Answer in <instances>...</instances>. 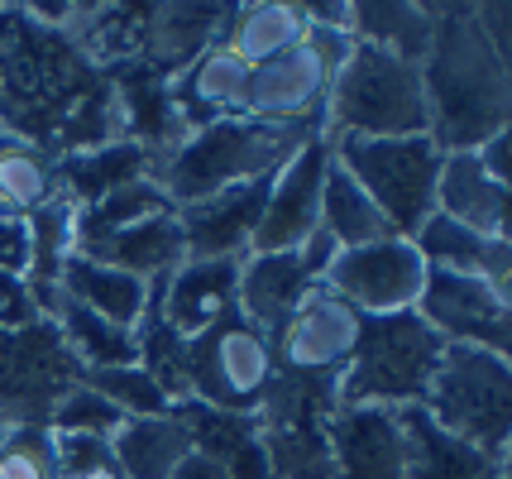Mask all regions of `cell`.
<instances>
[{"label":"cell","mask_w":512,"mask_h":479,"mask_svg":"<svg viewBox=\"0 0 512 479\" xmlns=\"http://www.w3.org/2000/svg\"><path fill=\"white\" fill-rule=\"evenodd\" d=\"M58 297L87 307L96 317L115 321L125 331H139L144 321V307H149V283H139L125 269H111V264H96L87 254H72L58 274Z\"/></svg>","instance_id":"cell-29"},{"label":"cell","mask_w":512,"mask_h":479,"mask_svg":"<svg viewBox=\"0 0 512 479\" xmlns=\"http://www.w3.org/2000/svg\"><path fill=\"white\" fill-rule=\"evenodd\" d=\"M139 178H154V159L134 139H111V144H96V149L58 159V197L72 211L101 202V197H111L115 187H130Z\"/></svg>","instance_id":"cell-27"},{"label":"cell","mask_w":512,"mask_h":479,"mask_svg":"<svg viewBox=\"0 0 512 479\" xmlns=\"http://www.w3.org/2000/svg\"><path fill=\"white\" fill-rule=\"evenodd\" d=\"M235 288H240V259H182L163 283H149V307L173 336L192 341L240 312Z\"/></svg>","instance_id":"cell-16"},{"label":"cell","mask_w":512,"mask_h":479,"mask_svg":"<svg viewBox=\"0 0 512 479\" xmlns=\"http://www.w3.org/2000/svg\"><path fill=\"white\" fill-rule=\"evenodd\" d=\"M474 154H479V163L489 168V178H493V183L512 187V163H508V130H503V135H493V139H484V144H479Z\"/></svg>","instance_id":"cell-40"},{"label":"cell","mask_w":512,"mask_h":479,"mask_svg":"<svg viewBox=\"0 0 512 479\" xmlns=\"http://www.w3.org/2000/svg\"><path fill=\"white\" fill-rule=\"evenodd\" d=\"M173 417L182 422V432L192 441V451L206 460H216L230 479H273L268 475V456L259 427L245 412H221L206 403H173Z\"/></svg>","instance_id":"cell-24"},{"label":"cell","mask_w":512,"mask_h":479,"mask_svg":"<svg viewBox=\"0 0 512 479\" xmlns=\"http://www.w3.org/2000/svg\"><path fill=\"white\" fill-rule=\"evenodd\" d=\"M5 432H10V422H5V417H0V436H5Z\"/></svg>","instance_id":"cell-42"},{"label":"cell","mask_w":512,"mask_h":479,"mask_svg":"<svg viewBox=\"0 0 512 479\" xmlns=\"http://www.w3.org/2000/svg\"><path fill=\"white\" fill-rule=\"evenodd\" d=\"M82 384H91L101 398H111L125 417H163L173 412V398L168 388L158 384L144 365H120V369H96V374H82Z\"/></svg>","instance_id":"cell-36"},{"label":"cell","mask_w":512,"mask_h":479,"mask_svg":"<svg viewBox=\"0 0 512 479\" xmlns=\"http://www.w3.org/2000/svg\"><path fill=\"white\" fill-rule=\"evenodd\" d=\"M326 168H331V144L326 135L302 139V149L292 154L273 183H268V202L254 230V245L249 254H283L297 250L316 226H321V183H326Z\"/></svg>","instance_id":"cell-15"},{"label":"cell","mask_w":512,"mask_h":479,"mask_svg":"<svg viewBox=\"0 0 512 479\" xmlns=\"http://www.w3.org/2000/svg\"><path fill=\"white\" fill-rule=\"evenodd\" d=\"M302 139H312V130H283V125H264L249 115L216 120V125L192 130L168 159L154 163V183L168 192V202L178 211V206L206 202L254 178H273L302 149Z\"/></svg>","instance_id":"cell-3"},{"label":"cell","mask_w":512,"mask_h":479,"mask_svg":"<svg viewBox=\"0 0 512 479\" xmlns=\"http://www.w3.org/2000/svg\"><path fill=\"white\" fill-rule=\"evenodd\" d=\"M431 144L441 154H465L508 130V53L484 34L474 5L436 10V34L422 58Z\"/></svg>","instance_id":"cell-2"},{"label":"cell","mask_w":512,"mask_h":479,"mask_svg":"<svg viewBox=\"0 0 512 479\" xmlns=\"http://www.w3.org/2000/svg\"><path fill=\"white\" fill-rule=\"evenodd\" d=\"M422 408L450 436L508 460L512 441V360L474 345H446Z\"/></svg>","instance_id":"cell-5"},{"label":"cell","mask_w":512,"mask_h":479,"mask_svg":"<svg viewBox=\"0 0 512 479\" xmlns=\"http://www.w3.org/2000/svg\"><path fill=\"white\" fill-rule=\"evenodd\" d=\"M58 202V159L29 139L0 135V221H34Z\"/></svg>","instance_id":"cell-31"},{"label":"cell","mask_w":512,"mask_h":479,"mask_svg":"<svg viewBox=\"0 0 512 479\" xmlns=\"http://www.w3.org/2000/svg\"><path fill=\"white\" fill-rule=\"evenodd\" d=\"M417 317L441 336V345H474L493 355L512 350V293H498L484 278L426 269Z\"/></svg>","instance_id":"cell-14"},{"label":"cell","mask_w":512,"mask_h":479,"mask_svg":"<svg viewBox=\"0 0 512 479\" xmlns=\"http://www.w3.org/2000/svg\"><path fill=\"white\" fill-rule=\"evenodd\" d=\"M307 15L297 0H249V5H230L221 29V44L249 63V68H264L273 58H283L288 48H297L307 39Z\"/></svg>","instance_id":"cell-28"},{"label":"cell","mask_w":512,"mask_h":479,"mask_svg":"<svg viewBox=\"0 0 512 479\" xmlns=\"http://www.w3.org/2000/svg\"><path fill=\"white\" fill-rule=\"evenodd\" d=\"M321 283L345 297L359 317H398V312H417V297L426 288V259L412 240L388 235L374 245L340 250Z\"/></svg>","instance_id":"cell-12"},{"label":"cell","mask_w":512,"mask_h":479,"mask_svg":"<svg viewBox=\"0 0 512 479\" xmlns=\"http://www.w3.org/2000/svg\"><path fill=\"white\" fill-rule=\"evenodd\" d=\"M340 408L335 379L283 374L264 393L254 427L273 479H331V417Z\"/></svg>","instance_id":"cell-9"},{"label":"cell","mask_w":512,"mask_h":479,"mask_svg":"<svg viewBox=\"0 0 512 479\" xmlns=\"http://www.w3.org/2000/svg\"><path fill=\"white\" fill-rule=\"evenodd\" d=\"M53 456H58V479H115V460L106 436L53 432Z\"/></svg>","instance_id":"cell-39"},{"label":"cell","mask_w":512,"mask_h":479,"mask_svg":"<svg viewBox=\"0 0 512 479\" xmlns=\"http://www.w3.org/2000/svg\"><path fill=\"white\" fill-rule=\"evenodd\" d=\"M125 422V412L115 408L111 398H101L91 384H77L67 388L63 398L53 403V412H48V432H72V436H106L111 441V432Z\"/></svg>","instance_id":"cell-37"},{"label":"cell","mask_w":512,"mask_h":479,"mask_svg":"<svg viewBox=\"0 0 512 479\" xmlns=\"http://www.w3.org/2000/svg\"><path fill=\"white\" fill-rule=\"evenodd\" d=\"M163 211H173L168 192H163L154 178H139V183H130V187H115L111 197H101V202L72 211V245L82 250V245L101 240V235H115V230H125V226H139V221L163 216Z\"/></svg>","instance_id":"cell-35"},{"label":"cell","mask_w":512,"mask_h":479,"mask_svg":"<svg viewBox=\"0 0 512 479\" xmlns=\"http://www.w3.org/2000/svg\"><path fill=\"white\" fill-rule=\"evenodd\" d=\"M398 427H402V479H508V460L450 436L441 422H431V412L422 403L417 408H398Z\"/></svg>","instance_id":"cell-21"},{"label":"cell","mask_w":512,"mask_h":479,"mask_svg":"<svg viewBox=\"0 0 512 479\" xmlns=\"http://www.w3.org/2000/svg\"><path fill=\"white\" fill-rule=\"evenodd\" d=\"M48 321L58 326V336H63V345L72 350V360L87 369V374H96V369L139 365V341H134V331H125V326H115V321H106V317H96V312L67 302V297H53Z\"/></svg>","instance_id":"cell-32"},{"label":"cell","mask_w":512,"mask_h":479,"mask_svg":"<svg viewBox=\"0 0 512 479\" xmlns=\"http://www.w3.org/2000/svg\"><path fill=\"white\" fill-rule=\"evenodd\" d=\"M316 288V278L302 269L297 250L283 254H245L240 259V288H235V307L240 317L264 331L268 341L283 331V321L297 312V302Z\"/></svg>","instance_id":"cell-23"},{"label":"cell","mask_w":512,"mask_h":479,"mask_svg":"<svg viewBox=\"0 0 512 479\" xmlns=\"http://www.w3.org/2000/svg\"><path fill=\"white\" fill-rule=\"evenodd\" d=\"M230 5H139V48L134 68L173 82L192 58L221 44Z\"/></svg>","instance_id":"cell-17"},{"label":"cell","mask_w":512,"mask_h":479,"mask_svg":"<svg viewBox=\"0 0 512 479\" xmlns=\"http://www.w3.org/2000/svg\"><path fill=\"white\" fill-rule=\"evenodd\" d=\"M321 230L331 235L340 250H355V245H374V240H388L393 226L383 221V211L369 202V192L335 163L326 168V183H321Z\"/></svg>","instance_id":"cell-34"},{"label":"cell","mask_w":512,"mask_h":479,"mask_svg":"<svg viewBox=\"0 0 512 479\" xmlns=\"http://www.w3.org/2000/svg\"><path fill=\"white\" fill-rule=\"evenodd\" d=\"M364 336V317L331 293L326 283H316L312 293L297 302V312L283 321V331L273 336V355L283 374H307V379H335L350 369Z\"/></svg>","instance_id":"cell-13"},{"label":"cell","mask_w":512,"mask_h":479,"mask_svg":"<svg viewBox=\"0 0 512 479\" xmlns=\"http://www.w3.org/2000/svg\"><path fill=\"white\" fill-rule=\"evenodd\" d=\"M268 183L273 178H254V183L216 192L206 202L178 206L187 259H245L254 245V230H259V216H264Z\"/></svg>","instance_id":"cell-18"},{"label":"cell","mask_w":512,"mask_h":479,"mask_svg":"<svg viewBox=\"0 0 512 479\" xmlns=\"http://www.w3.org/2000/svg\"><path fill=\"white\" fill-rule=\"evenodd\" d=\"M0 479H58L53 432L39 422H20L0 436Z\"/></svg>","instance_id":"cell-38"},{"label":"cell","mask_w":512,"mask_h":479,"mask_svg":"<svg viewBox=\"0 0 512 479\" xmlns=\"http://www.w3.org/2000/svg\"><path fill=\"white\" fill-rule=\"evenodd\" d=\"M331 479H402L398 412L340 403L331 417Z\"/></svg>","instance_id":"cell-20"},{"label":"cell","mask_w":512,"mask_h":479,"mask_svg":"<svg viewBox=\"0 0 512 479\" xmlns=\"http://www.w3.org/2000/svg\"><path fill=\"white\" fill-rule=\"evenodd\" d=\"M412 245L422 250L426 269L484 278L498 293H512V235H484V230H469L441 211H431L422 230L412 235Z\"/></svg>","instance_id":"cell-22"},{"label":"cell","mask_w":512,"mask_h":479,"mask_svg":"<svg viewBox=\"0 0 512 479\" xmlns=\"http://www.w3.org/2000/svg\"><path fill=\"white\" fill-rule=\"evenodd\" d=\"M249 72L254 68L240 63L225 44H211L201 58H192V63L168 82V106H173L182 130L192 135V130H201V125H216V120L245 115Z\"/></svg>","instance_id":"cell-19"},{"label":"cell","mask_w":512,"mask_h":479,"mask_svg":"<svg viewBox=\"0 0 512 479\" xmlns=\"http://www.w3.org/2000/svg\"><path fill=\"white\" fill-rule=\"evenodd\" d=\"M278 379V355L264 331H254L240 312L216 321L192 341H182L178 355V384L182 403H206L221 412H245L254 417L264 393Z\"/></svg>","instance_id":"cell-7"},{"label":"cell","mask_w":512,"mask_h":479,"mask_svg":"<svg viewBox=\"0 0 512 479\" xmlns=\"http://www.w3.org/2000/svg\"><path fill=\"white\" fill-rule=\"evenodd\" d=\"M173 479H230V475H225L216 460H206V456H197V451H187V456H182V465L173 470Z\"/></svg>","instance_id":"cell-41"},{"label":"cell","mask_w":512,"mask_h":479,"mask_svg":"<svg viewBox=\"0 0 512 479\" xmlns=\"http://www.w3.org/2000/svg\"><path fill=\"white\" fill-rule=\"evenodd\" d=\"M321 135H326V144L431 135L422 63H407V58H393L383 48L355 44L350 58L331 77V96H326V111H321Z\"/></svg>","instance_id":"cell-4"},{"label":"cell","mask_w":512,"mask_h":479,"mask_svg":"<svg viewBox=\"0 0 512 479\" xmlns=\"http://www.w3.org/2000/svg\"><path fill=\"white\" fill-rule=\"evenodd\" d=\"M77 254H87L96 264H111V269H125L139 283H163V278L187 259V245H182V226L178 211H163V216H149L139 226H125L115 235H101L82 245Z\"/></svg>","instance_id":"cell-26"},{"label":"cell","mask_w":512,"mask_h":479,"mask_svg":"<svg viewBox=\"0 0 512 479\" xmlns=\"http://www.w3.org/2000/svg\"><path fill=\"white\" fill-rule=\"evenodd\" d=\"M192 441L173 412L163 417H125L111 432L115 479H173Z\"/></svg>","instance_id":"cell-30"},{"label":"cell","mask_w":512,"mask_h":479,"mask_svg":"<svg viewBox=\"0 0 512 479\" xmlns=\"http://www.w3.org/2000/svg\"><path fill=\"white\" fill-rule=\"evenodd\" d=\"M0 135H5V130H0Z\"/></svg>","instance_id":"cell-43"},{"label":"cell","mask_w":512,"mask_h":479,"mask_svg":"<svg viewBox=\"0 0 512 479\" xmlns=\"http://www.w3.org/2000/svg\"><path fill=\"white\" fill-rule=\"evenodd\" d=\"M350 48H355V34L307 29V39L297 48H288L283 58L249 72L245 115L264 120V125L321 135V111H326V96H331V77L350 58Z\"/></svg>","instance_id":"cell-10"},{"label":"cell","mask_w":512,"mask_h":479,"mask_svg":"<svg viewBox=\"0 0 512 479\" xmlns=\"http://www.w3.org/2000/svg\"><path fill=\"white\" fill-rule=\"evenodd\" d=\"M355 44L383 48L393 58L407 63H422L431 34H436V5H398V0H369L355 5V20H350Z\"/></svg>","instance_id":"cell-33"},{"label":"cell","mask_w":512,"mask_h":479,"mask_svg":"<svg viewBox=\"0 0 512 479\" xmlns=\"http://www.w3.org/2000/svg\"><path fill=\"white\" fill-rule=\"evenodd\" d=\"M436 211L484 235H512V187L493 183L489 168L479 163L474 149L446 154L441 178H436Z\"/></svg>","instance_id":"cell-25"},{"label":"cell","mask_w":512,"mask_h":479,"mask_svg":"<svg viewBox=\"0 0 512 479\" xmlns=\"http://www.w3.org/2000/svg\"><path fill=\"white\" fill-rule=\"evenodd\" d=\"M87 369L72 360L58 326L48 317L29 326H0V417L10 427L39 422L48 427V412L67 388L82 384Z\"/></svg>","instance_id":"cell-11"},{"label":"cell","mask_w":512,"mask_h":479,"mask_svg":"<svg viewBox=\"0 0 512 479\" xmlns=\"http://www.w3.org/2000/svg\"><path fill=\"white\" fill-rule=\"evenodd\" d=\"M0 130L48 159L125 139L120 87L67 29L0 5Z\"/></svg>","instance_id":"cell-1"},{"label":"cell","mask_w":512,"mask_h":479,"mask_svg":"<svg viewBox=\"0 0 512 479\" xmlns=\"http://www.w3.org/2000/svg\"><path fill=\"white\" fill-rule=\"evenodd\" d=\"M441 336L417 312L398 317H364V336L350 369L340 374V403L369 408H417L441 365Z\"/></svg>","instance_id":"cell-6"},{"label":"cell","mask_w":512,"mask_h":479,"mask_svg":"<svg viewBox=\"0 0 512 479\" xmlns=\"http://www.w3.org/2000/svg\"><path fill=\"white\" fill-rule=\"evenodd\" d=\"M335 163L355 178L369 202L383 211L393 235L412 240L422 221L436 211V178H441V149L431 135L412 139H340L331 144Z\"/></svg>","instance_id":"cell-8"}]
</instances>
